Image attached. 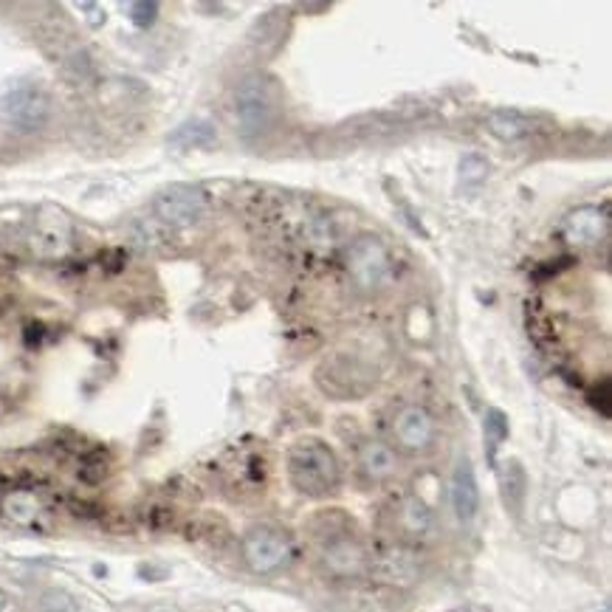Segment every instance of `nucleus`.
I'll return each mask as SVG.
<instances>
[{"mask_svg":"<svg viewBox=\"0 0 612 612\" xmlns=\"http://www.w3.org/2000/svg\"><path fill=\"white\" fill-rule=\"evenodd\" d=\"M6 514L15 519V522H29L37 514V503H34L29 494H12L6 500Z\"/></svg>","mask_w":612,"mask_h":612,"instance_id":"a211bd4d","label":"nucleus"},{"mask_svg":"<svg viewBox=\"0 0 612 612\" xmlns=\"http://www.w3.org/2000/svg\"><path fill=\"white\" fill-rule=\"evenodd\" d=\"M322 565L333 576H359L361 570L367 567V553L361 548V542L347 531H339L336 536H330L322 542Z\"/></svg>","mask_w":612,"mask_h":612,"instance_id":"6e6552de","label":"nucleus"},{"mask_svg":"<svg viewBox=\"0 0 612 612\" xmlns=\"http://www.w3.org/2000/svg\"><path fill=\"white\" fill-rule=\"evenodd\" d=\"M604 612H610V610H604Z\"/></svg>","mask_w":612,"mask_h":612,"instance_id":"5701e85b","label":"nucleus"},{"mask_svg":"<svg viewBox=\"0 0 612 612\" xmlns=\"http://www.w3.org/2000/svg\"><path fill=\"white\" fill-rule=\"evenodd\" d=\"M218 133L212 122H204V119H192V122H184L181 127H175L170 133V144L173 147H181V150H189V147H209L215 144Z\"/></svg>","mask_w":612,"mask_h":612,"instance_id":"f8f14e48","label":"nucleus"},{"mask_svg":"<svg viewBox=\"0 0 612 612\" xmlns=\"http://www.w3.org/2000/svg\"><path fill=\"white\" fill-rule=\"evenodd\" d=\"M607 212L596 209V206H581L576 212H570L562 226V235L567 243L573 246H596L607 237Z\"/></svg>","mask_w":612,"mask_h":612,"instance_id":"1a4fd4ad","label":"nucleus"},{"mask_svg":"<svg viewBox=\"0 0 612 612\" xmlns=\"http://www.w3.org/2000/svg\"><path fill=\"white\" fill-rule=\"evenodd\" d=\"M153 612H181V610H173V607H161V610H153Z\"/></svg>","mask_w":612,"mask_h":612,"instance_id":"4be33fe9","label":"nucleus"},{"mask_svg":"<svg viewBox=\"0 0 612 612\" xmlns=\"http://www.w3.org/2000/svg\"><path fill=\"white\" fill-rule=\"evenodd\" d=\"M156 215L164 223L187 226L206 212V195L195 187H170L156 198Z\"/></svg>","mask_w":612,"mask_h":612,"instance_id":"0eeeda50","label":"nucleus"},{"mask_svg":"<svg viewBox=\"0 0 612 612\" xmlns=\"http://www.w3.org/2000/svg\"><path fill=\"white\" fill-rule=\"evenodd\" d=\"M452 508L460 522H471L480 511V486L471 460H460L452 474Z\"/></svg>","mask_w":612,"mask_h":612,"instance_id":"9d476101","label":"nucleus"},{"mask_svg":"<svg viewBox=\"0 0 612 612\" xmlns=\"http://www.w3.org/2000/svg\"><path fill=\"white\" fill-rule=\"evenodd\" d=\"M37 612H79L74 596H68L65 590H48L37 601Z\"/></svg>","mask_w":612,"mask_h":612,"instance_id":"f3484780","label":"nucleus"},{"mask_svg":"<svg viewBox=\"0 0 612 612\" xmlns=\"http://www.w3.org/2000/svg\"><path fill=\"white\" fill-rule=\"evenodd\" d=\"M6 604H9V598H6V593H3V590H0V612L6 610Z\"/></svg>","mask_w":612,"mask_h":612,"instance_id":"412c9836","label":"nucleus"},{"mask_svg":"<svg viewBox=\"0 0 612 612\" xmlns=\"http://www.w3.org/2000/svg\"><path fill=\"white\" fill-rule=\"evenodd\" d=\"M48 116H51V102L34 85L15 88V91H9V94L0 99V119L12 130H17V133L40 130L48 122Z\"/></svg>","mask_w":612,"mask_h":612,"instance_id":"20e7f679","label":"nucleus"},{"mask_svg":"<svg viewBox=\"0 0 612 612\" xmlns=\"http://www.w3.org/2000/svg\"><path fill=\"white\" fill-rule=\"evenodd\" d=\"M483 432H486L488 449H491V455H494V449L508 438V418H505L500 409H488L486 421H483Z\"/></svg>","mask_w":612,"mask_h":612,"instance_id":"dca6fc26","label":"nucleus"},{"mask_svg":"<svg viewBox=\"0 0 612 612\" xmlns=\"http://www.w3.org/2000/svg\"><path fill=\"white\" fill-rule=\"evenodd\" d=\"M274 116V96L271 85L263 77L246 79L237 91V119L246 136L263 133Z\"/></svg>","mask_w":612,"mask_h":612,"instance_id":"39448f33","label":"nucleus"},{"mask_svg":"<svg viewBox=\"0 0 612 612\" xmlns=\"http://www.w3.org/2000/svg\"><path fill=\"white\" fill-rule=\"evenodd\" d=\"M156 17H158V3H130V20H133L139 29L153 26Z\"/></svg>","mask_w":612,"mask_h":612,"instance_id":"aec40b11","label":"nucleus"},{"mask_svg":"<svg viewBox=\"0 0 612 612\" xmlns=\"http://www.w3.org/2000/svg\"><path fill=\"white\" fill-rule=\"evenodd\" d=\"M359 471L370 483H387L398 471V455L381 440H367L359 449Z\"/></svg>","mask_w":612,"mask_h":612,"instance_id":"9b49d317","label":"nucleus"},{"mask_svg":"<svg viewBox=\"0 0 612 612\" xmlns=\"http://www.w3.org/2000/svg\"><path fill=\"white\" fill-rule=\"evenodd\" d=\"M243 559L260 576L277 573L294 559V539L285 534L283 528L254 525L252 531L243 536Z\"/></svg>","mask_w":612,"mask_h":612,"instance_id":"f03ea898","label":"nucleus"},{"mask_svg":"<svg viewBox=\"0 0 612 612\" xmlns=\"http://www.w3.org/2000/svg\"><path fill=\"white\" fill-rule=\"evenodd\" d=\"M339 460L328 443L305 438L291 446L288 452V480L302 497H330L339 486Z\"/></svg>","mask_w":612,"mask_h":612,"instance_id":"f257e3e1","label":"nucleus"},{"mask_svg":"<svg viewBox=\"0 0 612 612\" xmlns=\"http://www.w3.org/2000/svg\"><path fill=\"white\" fill-rule=\"evenodd\" d=\"M398 522H401V528H404V534L407 536H424L426 531L432 528V511L426 508L424 500L412 497V500L401 505Z\"/></svg>","mask_w":612,"mask_h":612,"instance_id":"4468645a","label":"nucleus"},{"mask_svg":"<svg viewBox=\"0 0 612 612\" xmlns=\"http://www.w3.org/2000/svg\"><path fill=\"white\" fill-rule=\"evenodd\" d=\"M393 440L404 452H426L435 443V418L424 407H404L393 421Z\"/></svg>","mask_w":612,"mask_h":612,"instance_id":"423d86ee","label":"nucleus"},{"mask_svg":"<svg viewBox=\"0 0 612 612\" xmlns=\"http://www.w3.org/2000/svg\"><path fill=\"white\" fill-rule=\"evenodd\" d=\"M347 271L364 291H378L390 283L393 277V263L390 252L378 237H359L347 249Z\"/></svg>","mask_w":612,"mask_h":612,"instance_id":"7ed1b4c3","label":"nucleus"},{"mask_svg":"<svg viewBox=\"0 0 612 612\" xmlns=\"http://www.w3.org/2000/svg\"><path fill=\"white\" fill-rule=\"evenodd\" d=\"M486 173L488 164L480 156H466L460 161V178H463V184H480V181H486Z\"/></svg>","mask_w":612,"mask_h":612,"instance_id":"6ab92c4d","label":"nucleus"},{"mask_svg":"<svg viewBox=\"0 0 612 612\" xmlns=\"http://www.w3.org/2000/svg\"><path fill=\"white\" fill-rule=\"evenodd\" d=\"M488 127H491V133H494V136L514 142V139L528 136V133L534 130V122H531L528 116L517 113V110H497V113H491Z\"/></svg>","mask_w":612,"mask_h":612,"instance_id":"ddd939ff","label":"nucleus"},{"mask_svg":"<svg viewBox=\"0 0 612 612\" xmlns=\"http://www.w3.org/2000/svg\"><path fill=\"white\" fill-rule=\"evenodd\" d=\"M378 567H381V576L387 581H395V576H398V581H412V576H415L412 556H404V553H390V556H384Z\"/></svg>","mask_w":612,"mask_h":612,"instance_id":"2eb2a0df","label":"nucleus"}]
</instances>
